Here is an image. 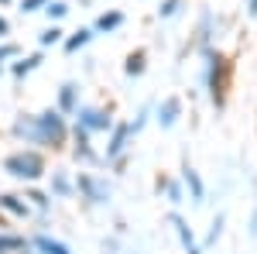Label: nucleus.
Returning <instances> with one entry per match:
<instances>
[{
    "mask_svg": "<svg viewBox=\"0 0 257 254\" xmlns=\"http://www.w3.org/2000/svg\"><path fill=\"white\" fill-rule=\"evenodd\" d=\"M7 55H18V48H14V45H4V48H0V59H7Z\"/></svg>",
    "mask_w": 257,
    "mask_h": 254,
    "instance_id": "nucleus-19",
    "label": "nucleus"
},
{
    "mask_svg": "<svg viewBox=\"0 0 257 254\" xmlns=\"http://www.w3.org/2000/svg\"><path fill=\"white\" fill-rule=\"evenodd\" d=\"M7 251H24V237L4 234V237H0V254H7Z\"/></svg>",
    "mask_w": 257,
    "mask_h": 254,
    "instance_id": "nucleus-9",
    "label": "nucleus"
},
{
    "mask_svg": "<svg viewBox=\"0 0 257 254\" xmlns=\"http://www.w3.org/2000/svg\"><path fill=\"white\" fill-rule=\"evenodd\" d=\"M89 38H93L89 31H76V38H69V41H65V52H76V48H82V45H86Z\"/></svg>",
    "mask_w": 257,
    "mask_h": 254,
    "instance_id": "nucleus-11",
    "label": "nucleus"
},
{
    "mask_svg": "<svg viewBox=\"0 0 257 254\" xmlns=\"http://www.w3.org/2000/svg\"><path fill=\"white\" fill-rule=\"evenodd\" d=\"M185 182L192 186V196H196V199H202V182H199V176L189 168V165H185Z\"/></svg>",
    "mask_w": 257,
    "mask_h": 254,
    "instance_id": "nucleus-12",
    "label": "nucleus"
},
{
    "mask_svg": "<svg viewBox=\"0 0 257 254\" xmlns=\"http://www.w3.org/2000/svg\"><path fill=\"white\" fill-rule=\"evenodd\" d=\"M59 38H62V31H59V28H48V31L41 35V45H55Z\"/></svg>",
    "mask_w": 257,
    "mask_h": 254,
    "instance_id": "nucleus-16",
    "label": "nucleus"
},
{
    "mask_svg": "<svg viewBox=\"0 0 257 254\" xmlns=\"http://www.w3.org/2000/svg\"><path fill=\"white\" fill-rule=\"evenodd\" d=\"M14 134L28 137V141H38V144H59L65 137V124H62L59 114H41V117H31V120H18L14 124Z\"/></svg>",
    "mask_w": 257,
    "mask_h": 254,
    "instance_id": "nucleus-1",
    "label": "nucleus"
},
{
    "mask_svg": "<svg viewBox=\"0 0 257 254\" xmlns=\"http://www.w3.org/2000/svg\"><path fill=\"white\" fill-rule=\"evenodd\" d=\"M45 4H48V0H24V4H21V11H24V14H31V11H38V7H45Z\"/></svg>",
    "mask_w": 257,
    "mask_h": 254,
    "instance_id": "nucleus-18",
    "label": "nucleus"
},
{
    "mask_svg": "<svg viewBox=\"0 0 257 254\" xmlns=\"http://www.w3.org/2000/svg\"><path fill=\"white\" fill-rule=\"evenodd\" d=\"M247 11H250V14L257 18V0H247Z\"/></svg>",
    "mask_w": 257,
    "mask_h": 254,
    "instance_id": "nucleus-20",
    "label": "nucleus"
},
{
    "mask_svg": "<svg viewBox=\"0 0 257 254\" xmlns=\"http://www.w3.org/2000/svg\"><path fill=\"white\" fill-rule=\"evenodd\" d=\"M4 168H7L11 176H18V179H38L41 172H45V161H41L35 151H21V155L7 158Z\"/></svg>",
    "mask_w": 257,
    "mask_h": 254,
    "instance_id": "nucleus-2",
    "label": "nucleus"
},
{
    "mask_svg": "<svg viewBox=\"0 0 257 254\" xmlns=\"http://www.w3.org/2000/svg\"><path fill=\"white\" fill-rule=\"evenodd\" d=\"M175 114H178V100H165V107L158 110L161 127H172V124H175Z\"/></svg>",
    "mask_w": 257,
    "mask_h": 254,
    "instance_id": "nucleus-7",
    "label": "nucleus"
},
{
    "mask_svg": "<svg viewBox=\"0 0 257 254\" xmlns=\"http://www.w3.org/2000/svg\"><path fill=\"white\" fill-rule=\"evenodd\" d=\"M72 107H76V86L65 82L62 86V110H72Z\"/></svg>",
    "mask_w": 257,
    "mask_h": 254,
    "instance_id": "nucleus-10",
    "label": "nucleus"
},
{
    "mask_svg": "<svg viewBox=\"0 0 257 254\" xmlns=\"http://www.w3.org/2000/svg\"><path fill=\"white\" fill-rule=\"evenodd\" d=\"M4 31H7V21H4V18H0V35H4Z\"/></svg>",
    "mask_w": 257,
    "mask_h": 254,
    "instance_id": "nucleus-21",
    "label": "nucleus"
},
{
    "mask_svg": "<svg viewBox=\"0 0 257 254\" xmlns=\"http://www.w3.org/2000/svg\"><path fill=\"white\" fill-rule=\"evenodd\" d=\"M134 127H127V124H120L117 134H113V141H110V148H106V158H117L120 151H123V144H127V134H131Z\"/></svg>",
    "mask_w": 257,
    "mask_h": 254,
    "instance_id": "nucleus-4",
    "label": "nucleus"
},
{
    "mask_svg": "<svg viewBox=\"0 0 257 254\" xmlns=\"http://www.w3.org/2000/svg\"><path fill=\"white\" fill-rule=\"evenodd\" d=\"M38 62H41V55H31V59H24L21 65H14V76H28V72H31Z\"/></svg>",
    "mask_w": 257,
    "mask_h": 254,
    "instance_id": "nucleus-13",
    "label": "nucleus"
},
{
    "mask_svg": "<svg viewBox=\"0 0 257 254\" xmlns=\"http://www.w3.org/2000/svg\"><path fill=\"white\" fill-rule=\"evenodd\" d=\"M82 124H86L89 131H106V127H110V117H103L99 110H82Z\"/></svg>",
    "mask_w": 257,
    "mask_h": 254,
    "instance_id": "nucleus-5",
    "label": "nucleus"
},
{
    "mask_svg": "<svg viewBox=\"0 0 257 254\" xmlns=\"http://www.w3.org/2000/svg\"><path fill=\"white\" fill-rule=\"evenodd\" d=\"M120 24V14H103V18H99V28H103V31H110V28H117Z\"/></svg>",
    "mask_w": 257,
    "mask_h": 254,
    "instance_id": "nucleus-15",
    "label": "nucleus"
},
{
    "mask_svg": "<svg viewBox=\"0 0 257 254\" xmlns=\"http://www.w3.org/2000/svg\"><path fill=\"white\" fill-rule=\"evenodd\" d=\"M79 186L89 193V199H93V203H106V196H110V189H106L103 182H96V179H89V176H82Z\"/></svg>",
    "mask_w": 257,
    "mask_h": 254,
    "instance_id": "nucleus-3",
    "label": "nucleus"
},
{
    "mask_svg": "<svg viewBox=\"0 0 257 254\" xmlns=\"http://www.w3.org/2000/svg\"><path fill=\"white\" fill-rule=\"evenodd\" d=\"M0 203H4V206H7V210H14V213H24V203H18V199H14V196H4V199H0Z\"/></svg>",
    "mask_w": 257,
    "mask_h": 254,
    "instance_id": "nucleus-17",
    "label": "nucleus"
},
{
    "mask_svg": "<svg viewBox=\"0 0 257 254\" xmlns=\"http://www.w3.org/2000/svg\"><path fill=\"white\" fill-rule=\"evenodd\" d=\"M35 247L41 254H69V247L59 244V240H52V237H35Z\"/></svg>",
    "mask_w": 257,
    "mask_h": 254,
    "instance_id": "nucleus-6",
    "label": "nucleus"
},
{
    "mask_svg": "<svg viewBox=\"0 0 257 254\" xmlns=\"http://www.w3.org/2000/svg\"><path fill=\"white\" fill-rule=\"evenodd\" d=\"M45 11H48V18H65V11H69V7H65V4H62V0H55V4H48V7H45Z\"/></svg>",
    "mask_w": 257,
    "mask_h": 254,
    "instance_id": "nucleus-14",
    "label": "nucleus"
},
{
    "mask_svg": "<svg viewBox=\"0 0 257 254\" xmlns=\"http://www.w3.org/2000/svg\"><path fill=\"white\" fill-rule=\"evenodd\" d=\"M172 223H175V230H178V237H182V244L192 251V230H189V223H185L178 213H172Z\"/></svg>",
    "mask_w": 257,
    "mask_h": 254,
    "instance_id": "nucleus-8",
    "label": "nucleus"
}]
</instances>
